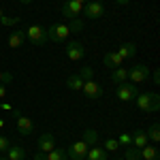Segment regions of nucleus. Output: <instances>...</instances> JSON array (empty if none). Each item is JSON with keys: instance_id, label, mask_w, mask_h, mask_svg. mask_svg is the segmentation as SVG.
Segmentation results:
<instances>
[{"instance_id": "23", "label": "nucleus", "mask_w": 160, "mask_h": 160, "mask_svg": "<svg viewBox=\"0 0 160 160\" xmlns=\"http://www.w3.org/2000/svg\"><path fill=\"white\" fill-rule=\"evenodd\" d=\"M124 160H141V149L135 148L132 143L124 148Z\"/></svg>"}, {"instance_id": "19", "label": "nucleus", "mask_w": 160, "mask_h": 160, "mask_svg": "<svg viewBox=\"0 0 160 160\" xmlns=\"http://www.w3.org/2000/svg\"><path fill=\"white\" fill-rule=\"evenodd\" d=\"M7 158L9 160H26V149L22 145H11L7 149Z\"/></svg>"}, {"instance_id": "35", "label": "nucleus", "mask_w": 160, "mask_h": 160, "mask_svg": "<svg viewBox=\"0 0 160 160\" xmlns=\"http://www.w3.org/2000/svg\"><path fill=\"white\" fill-rule=\"evenodd\" d=\"M0 109H2V111H13V107L9 105V102H7V100H2V105H0Z\"/></svg>"}, {"instance_id": "13", "label": "nucleus", "mask_w": 160, "mask_h": 160, "mask_svg": "<svg viewBox=\"0 0 160 160\" xmlns=\"http://www.w3.org/2000/svg\"><path fill=\"white\" fill-rule=\"evenodd\" d=\"M32 130H34L32 120L26 118V115H19V118H17V132L22 137H28V135H32Z\"/></svg>"}, {"instance_id": "1", "label": "nucleus", "mask_w": 160, "mask_h": 160, "mask_svg": "<svg viewBox=\"0 0 160 160\" xmlns=\"http://www.w3.org/2000/svg\"><path fill=\"white\" fill-rule=\"evenodd\" d=\"M137 107L145 113H156L160 109V96L156 92H143V94H137Z\"/></svg>"}, {"instance_id": "17", "label": "nucleus", "mask_w": 160, "mask_h": 160, "mask_svg": "<svg viewBox=\"0 0 160 160\" xmlns=\"http://www.w3.org/2000/svg\"><path fill=\"white\" fill-rule=\"evenodd\" d=\"M118 53L122 56L124 60H128V58H135V53H137V45L135 43H122L120 47H118Z\"/></svg>"}, {"instance_id": "22", "label": "nucleus", "mask_w": 160, "mask_h": 160, "mask_svg": "<svg viewBox=\"0 0 160 160\" xmlns=\"http://www.w3.org/2000/svg\"><path fill=\"white\" fill-rule=\"evenodd\" d=\"M66 88H68V90H75V92H79V90L83 88V79L79 77V73L71 75V77L66 79Z\"/></svg>"}, {"instance_id": "6", "label": "nucleus", "mask_w": 160, "mask_h": 160, "mask_svg": "<svg viewBox=\"0 0 160 160\" xmlns=\"http://www.w3.org/2000/svg\"><path fill=\"white\" fill-rule=\"evenodd\" d=\"M128 79L132 81V83H143V81H148L149 79V68L148 64H135L130 71H128Z\"/></svg>"}, {"instance_id": "41", "label": "nucleus", "mask_w": 160, "mask_h": 160, "mask_svg": "<svg viewBox=\"0 0 160 160\" xmlns=\"http://www.w3.org/2000/svg\"><path fill=\"white\" fill-rule=\"evenodd\" d=\"M0 81H2V71H0Z\"/></svg>"}, {"instance_id": "14", "label": "nucleus", "mask_w": 160, "mask_h": 160, "mask_svg": "<svg viewBox=\"0 0 160 160\" xmlns=\"http://www.w3.org/2000/svg\"><path fill=\"white\" fill-rule=\"evenodd\" d=\"M26 41V30H13L9 38H7V43H9V47L11 49H17V47H22Z\"/></svg>"}, {"instance_id": "26", "label": "nucleus", "mask_w": 160, "mask_h": 160, "mask_svg": "<svg viewBox=\"0 0 160 160\" xmlns=\"http://www.w3.org/2000/svg\"><path fill=\"white\" fill-rule=\"evenodd\" d=\"M47 160H68V156H66V152H64V149L53 148L51 152H47Z\"/></svg>"}, {"instance_id": "8", "label": "nucleus", "mask_w": 160, "mask_h": 160, "mask_svg": "<svg viewBox=\"0 0 160 160\" xmlns=\"http://www.w3.org/2000/svg\"><path fill=\"white\" fill-rule=\"evenodd\" d=\"M88 149L90 148L83 141H75V143H71V148L66 149V156H68V160H86Z\"/></svg>"}, {"instance_id": "32", "label": "nucleus", "mask_w": 160, "mask_h": 160, "mask_svg": "<svg viewBox=\"0 0 160 160\" xmlns=\"http://www.w3.org/2000/svg\"><path fill=\"white\" fill-rule=\"evenodd\" d=\"M11 81H13V73H9V71H7V73H2V81H0L2 86H9Z\"/></svg>"}, {"instance_id": "31", "label": "nucleus", "mask_w": 160, "mask_h": 160, "mask_svg": "<svg viewBox=\"0 0 160 160\" xmlns=\"http://www.w3.org/2000/svg\"><path fill=\"white\" fill-rule=\"evenodd\" d=\"M9 148H11V141H9L4 135H0V154H4Z\"/></svg>"}, {"instance_id": "36", "label": "nucleus", "mask_w": 160, "mask_h": 160, "mask_svg": "<svg viewBox=\"0 0 160 160\" xmlns=\"http://www.w3.org/2000/svg\"><path fill=\"white\" fill-rule=\"evenodd\" d=\"M4 96H7V88L0 83V98H4Z\"/></svg>"}, {"instance_id": "12", "label": "nucleus", "mask_w": 160, "mask_h": 160, "mask_svg": "<svg viewBox=\"0 0 160 160\" xmlns=\"http://www.w3.org/2000/svg\"><path fill=\"white\" fill-rule=\"evenodd\" d=\"M124 62L126 60H124L118 51H109V53H105V58H102V64H105L107 68H111V71H113V68H120Z\"/></svg>"}, {"instance_id": "18", "label": "nucleus", "mask_w": 160, "mask_h": 160, "mask_svg": "<svg viewBox=\"0 0 160 160\" xmlns=\"http://www.w3.org/2000/svg\"><path fill=\"white\" fill-rule=\"evenodd\" d=\"M132 145H135V148H145V145H148V135H145V130H141V128H137L135 132H132Z\"/></svg>"}, {"instance_id": "43", "label": "nucleus", "mask_w": 160, "mask_h": 160, "mask_svg": "<svg viewBox=\"0 0 160 160\" xmlns=\"http://www.w3.org/2000/svg\"><path fill=\"white\" fill-rule=\"evenodd\" d=\"M118 160H124V158H118Z\"/></svg>"}, {"instance_id": "21", "label": "nucleus", "mask_w": 160, "mask_h": 160, "mask_svg": "<svg viewBox=\"0 0 160 160\" xmlns=\"http://www.w3.org/2000/svg\"><path fill=\"white\" fill-rule=\"evenodd\" d=\"M160 152L158 148H154V145H145V148H141V158L143 160H158Z\"/></svg>"}, {"instance_id": "38", "label": "nucleus", "mask_w": 160, "mask_h": 160, "mask_svg": "<svg viewBox=\"0 0 160 160\" xmlns=\"http://www.w3.org/2000/svg\"><path fill=\"white\" fill-rule=\"evenodd\" d=\"M19 2H24V4H30V2H32V0H19Z\"/></svg>"}, {"instance_id": "4", "label": "nucleus", "mask_w": 160, "mask_h": 160, "mask_svg": "<svg viewBox=\"0 0 160 160\" xmlns=\"http://www.w3.org/2000/svg\"><path fill=\"white\" fill-rule=\"evenodd\" d=\"M137 94H139V90H137L135 83H130V81H122V83H118V90H115V96L124 102H128V100H135Z\"/></svg>"}, {"instance_id": "42", "label": "nucleus", "mask_w": 160, "mask_h": 160, "mask_svg": "<svg viewBox=\"0 0 160 160\" xmlns=\"http://www.w3.org/2000/svg\"><path fill=\"white\" fill-rule=\"evenodd\" d=\"M0 17H2V11H0Z\"/></svg>"}, {"instance_id": "3", "label": "nucleus", "mask_w": 160, "mask_h": 160, "mask_svg": "<svg viewBox=\"0 0 160 160\" xmlns=\"http://www.w3.org/2000/svg\"><path fill=\"white\" fill-rule=\"evenodd\" d=\"M68 26L66 24H51L49 28H47V41H51V43H66V38H68Z\"/></svg>"}, {"instance_id": "30", "label": "nucleus", "mask_w": 160, "mask_h": 160, "mask_svg": "<svg viewBox=\"0 0 160 160\" xmlns=\"http://www.w3.org/2000/svg\"><path fill=\"white\" fill-rule=\"evenodd\" d=\"M0 24L2 26H17L19 24V17H7V15H2L0 17Z\"/></svg>"}, {"instance_id": "28", "label": "nucleus", "mask_w": 160, "mask_h": 160, "mask_svg": "<svg viewBox=\"0 0 160 160\" xmlns=\"http://www.w3.org/2000/svg\"><path fill=\"white\" fill-rule=\"evenodd\" d=\"M105 149H107V152H118V149H120V143H118V139H113V137L105 139Z\"/></svg>"}, {"instance_id": "11", "label": "nucleus", "mask_w": 160, "mask_h": 160, "mask_svg": "<svg viewBox=\"0 0 160 160\" xmlns=\"http://www.w3.org/2000/svg\"><path fill=\"white\" fill-rule=\"evenodd\" d=\"M37 145H38V152H51V149L56 148V137L51 135V132H43V135L38 137V141H37Z\"/></svg>"}, {"instance_id": "7", "label": "nucleus", "mask_w": 160, "mask_h": 160, "mask_svg": "<svg viewBox=\"0 0 160 160\" xmlns=\"http://www.w3.org/2000/svg\"><path fill=\"white\" fill-rule=\"evenodd\" d=\"M81 13L86 15L88 19H100L105 15V7H102V2H98V0H90V2L83 4V11Z\"/></svg>"}, {"instance_id": "25", "label": "nucleus", "mask_w": 160, "mask_h": 160, "mask_svg": "<svg viewBox=\"0 0 160 160\" xmlns=\"http://www.w3.org/2000/svg\"><path fill=\"white\" fill-rule=\"evenodd\" d=\"M145 135H148L149 141H154V143H158L160 141V126L158 124H152L148 130H145Z\"/></svg>"}, {"instance_id": "34", "label": "nucleus", "mask_w": 160, "mask_h": 160, "mask_svg": "<svg viewBox=\"0 0 160 160\" xmlns=\"http://www.w3.org/2000/svg\"><path fill=\"white\" fill-rule=\"evenodd\" d=\"M32 160H47V154H45V152H37Z\"/></svg>"}, {"instance_id": "33", "label": "nucleus", "mask_w": 160, "mask_h": 160, "mask_svg": "<svg viewBox=\"0 0 160 160\" xmlns=\"http://www.w3.org/2000/svg\"><path fill=\"white\" fill-rule=\"evenodd\" d=\"M149 75H152V83L160 86V71H154V73H149Z\"/></svg>"}, {"instance_id": "9", "label": "nucleus", "mask_w": 160, "mask_h": 160, "mask_svg": "<svg viewBox=\"0 0 160 160\" xmlns=\"http://www.w3.org/2000/svg\"><path fill=\"white\" fill-rule=\"evenodd\" d=\"M83 11V4L81 2H77V0H64V4H62V15L66 17V19H75V17H79V13Z\"/></svg>"}, {"instance_id": "16", "label": "nucleus", "mask_w": 160, "mask_h": 160, "mask_svg": "<svg viewBox=\"0 0 160 160\" xmlns=\"http://www.w3.org/2000/svg\"><path fill=\"white\" fill-rule=\"evenodd\" d=\"M88 160H109V154H107V149L105 148H98V145H94V148L88 149Z\"/></svg>"}, {"instance_id": "39", "label": "nucleus", "mask_w": 160, "mask_h": 160, "mask_svg": "<svg viewBox=\"0 0 160 160\" xmlns=\"http://www.w3.org/2000/svg\"><path fill=\"white\" fill-rule=\"evenodd\" d=\"M77 2H81V4H86V2H90V0H77Z\"/></svg>"}, {"instance_id": "24", "label": "nucleus", "mask_w": 160, "mask_h": 160, "mask_svg": "<svg viewBox=\"0 0 160 160\" xmlns=\"http://www.w3.org/2000/svg\"><path fill=\"white\" fill-rule=\"evenodd\" d=\"M83 28H86V22H83L81 17L68 19V32H73V34H79V32H83Z\"/></svg>"}, {"instance_id": "27", "label": "nucleus", "mask_w": 160, "mask_h": 160, "mask_svg": "<svg viewBox=\"0 0 160 160\" xmlns=\"http://www.w3.org/2000/svg\"><path fill=\"white\" fill-rule=\"evenodd\" d=\"M79 77H81L83 81L94 79V71H92V66H81V68H79Z\"/></svg>"}, {"instance_id": "40", "label": "nucleus", "mask_w": 160, "mask_h": 160, "mask_svg": "<svg viewBox=\"0 0 160 160\" xmlns=\"http://www.w3.org/2000/svg\"><path fill=\"white\" fill-rule=\"evenodd\" d=\"M0 160H9V158H7V156H0Z\"/></svg>"}, {"instance_id": "10", "label": "nucleus", "mask_w": 160, "mask_h": 160, "mask_svg": "<svg viewBox=\"0 0 160 160\" xmlns=\"http://www.w3.org/2000/svg\"><path fill=\"white\" fill-rule=\"evenodd\" d=\"M81 92L86 94L88 98H92V100H96L102 96V88L94 81V79H90V81H83V88H81Z\"/></svg>"}, {"instance_id": "2", "label": "nucleus", "mask_w": 160, "mask_h": 160, "mask_svg": "<svg viewBox=\"0 0 160 160\" xmlns=\"http://www.w3.org/2000/svg\"><path fill=\"white\" fill-rule=\"evenodd\" d=\"M26 38L32 43V45H37V47H41V45H45V41H47V28L41 24H32L26 28Z\"/></svg>"}, {"instance_id": "29", "label": "nucleus", "mask_w": 160, "mask_h": 160, "mask_svg": "<svg viewBox=\"0 0 160 160\" xmlns=\"http://www.w3.org/2000/svg\"><path fill=\"white\" fill-rule=\"evenodd\" d=\"M118 143H120V148H126V145L132 143V137L128 135V132H122V135L118 137Z\"/></svg>"}, {"instance_id": "15", "label": "nucleus", "mask_w": 160, "mask_h": 160, "mask_svg": "<svg viewBox=\"0 0 160 160\" xmlns=\"http://www.w3.org/2000/svg\"><path fill=\"white\" fill-rule=\"evenodd\" d=\"M81 141L86 143L88 148H94V145H98L100 141V135L94 130V128H86L83 132H81Z\"/></svg>"}, {"instance_id": "37", "label": "nucleus", "mask_w": 160, "mask_h": 160, "mask_svg": "<svg viewBox=\"0 0 160 160\" xmlns=\"http://www.w3.org/2000/svg\"><path fill=\"white\" fill-rule=\"evenodd\" d=\"M113 2H115V4H120V7H126L130 0H113Z\"/></svg>"}, {"instance_id": "5", "label": "nucleus", "mask_w": 160, "mask_h": 160, "mask_svg": "<svg viewBox=\"0 0 160 160\" xmlns=\"http://www.w3.org/2000/svg\"><path fill=\"white\" fill-rule=\"evenodd\" d=\"M64 51H66V58L73 60V62H79L83 56H86V47H83L79 41H66Z\"/></svg>"}, {"instance_id": "20", "label": "nucleus", "mask_w": 160, "mask_h": 160, "mask_svg": "<svg viewBox=\"0 0 160 160\" xmlns=\"http://www.w3.org/2000/svg\"><path fill=\"white\" fill-rule=\"evenodd\" d=\"M111 81L118 86V83H122V81H128V71L120 66V68H113V73H111Z\"/></svg>"}]
</instances>
